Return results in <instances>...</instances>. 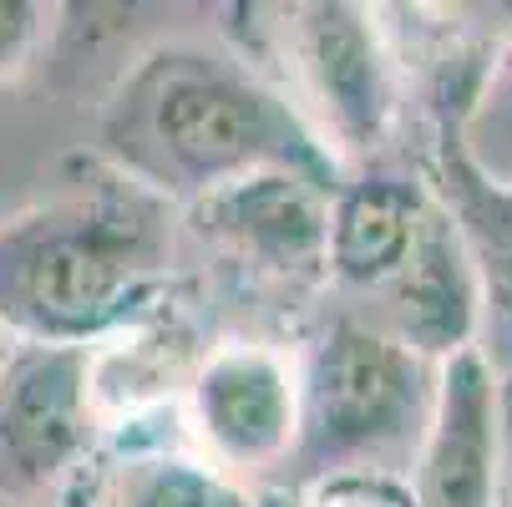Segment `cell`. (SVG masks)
<instances>
[{
    "label": "cell",
    "instance_id": "cell-1",
    "mask_svg": "<svg viewBox=\"0 0 512 507\" xmlns=\"http://www.w3.org/2000/svg\"><path fill=\"white\" fill-rule=\"evenodd\" d=\"M97 148L127 183L188 208L259 173L330 183V158L305 117L239 56L193 41L158 46L122 71L97 117Z\"/></svg>",
    "mask_w": 512,
    "mask_h": 507
},
{
    "label": "cell",
    "instance_id": "cell-2",
    "mask_svg": "<svg viewBox=\"0 0 512 507\" xmlns=\"http://www.w3.org/2000/svg\"><path fill=\"white\" fill-rule=\"evenodd\" d=\"M168 264V203L107 168L0 224V325L21 345L92 350L132 325Z\"/></svg>",
    "mask_w": 512,
    "mask_h": 507
},
{
    "label": "cell",
    "instance_id": "cell-3",
    "mask_svg": "<svg viewBox=\"0 0 512 507\" xmlns=\"http://www.w3.org/2000/svg\"><path fill=\"white\" fill-rule=\"evenodd\" d=\"M442 366L371 320L335 315L300 371V442L295 467L305 487L335 477H396L421 462L436 416Z\"/></svg>",
    "mask_w": 512,
    "mask_h": 507
},
{
    "label": "cell",
    "instance_id": "cell-4",
    "mask_svg": "<svg viewBox=\"0 0 512 507\" xmlns=\"http://www.w3.org/2000/svg\"><path fill=\"white\" fill-rule=\"evenodd\" d=\"M92 401V350L16 345L0 371V492L26 497L82 467Z\"/></svg>",
    "mask_w": 512,
    "mask_h": 507
},
{
    "label": "cell",
    "instance_id": "cell-5",
    "mask_svg": "<svg viewBox=\"0 0 512 507\" xmlns=\"http://www.w3.org/2000/svg\"><path fill=\"white\" fill-rule=\"evenodd\" d=\"M193 426L213 467L269 472L295 462L300 371L269 345H224L193 376Z\"/></svg>",
    "mask_w": 512,
    "mask_h": 507
},
{
    "label": "cell",
    "instance_id": "cell-6",
    "mask_svg": "<svg viewBox=\"0 0 512 507\" xmlns=\"http://www.w3.org/2000/svg\"><path fill=\"white\" fill-rule=\"evenodd\" d=\"M305 97L320 107L325 137L345 158H371L396 117L391 56L371 11L360 6H300L289 26Z\"/></svg>",
    "mask_w": 512,
    "mask_h": 507
},
{
    "label": "cell",
    "instance_id": "cell-7",
    "mask_svg": "<svg viewBox=\"0 0 512 507\" xmlns=\"http://www.w3.org/2000/svg\"><path fill=\"white\" fill-rule=\"evenodd\" d=\"M376 300H381V320H371V325H381L386 335L411 345L431 366H447V360H457L467 350H482L477 345L487 335L482 274H477V259L452 219V208L442 203V193L431 198V213L416 234L411 259Z\"/></svg>",
    "mask_w": 512,
    "mask_h": 507
},
{
    "label": "cell",
    "instance_id": "cell-8",
    "mask_svg": "<svg viewBox=\"0 0 512 507\" xmlns=\"http://www.w3.org/2000/svg\"><path fill=\"white\" fill-rule=\"evenodd\" d=\"M330 203L335 188L305 173H259L198 203V229L224 244L259 279L330 274Z\"/></svg>",
    "mask_w": 512,
    "mask_h": 507
},
{
    "label": "cell",
    "instance_id": "cell-9",
    "mask_svg": "<svg viewBox=\"0 0 512 507\" xmlns=\"http://www.w3.org/2000/svg\"><path fill=\"white\" fill-rule=\"evenodd\" d=\"M416 507H492L497 502V371L487 350L442 366L431 437L411 482Z\"/></svg>",
    "mask_w": 512,
    "mask_h": 507
},
{
    "label": "cell",
    "instance_id": "cell-10",
    "mask_svg": "<svg viewBox=\"0 0 512 507\" xmlns=\"http://www.w3.org/2000/svg\"><path fill=\"white\" fill-rule=\"evenodd\" d=\"M431 183L396 178V173H365L345 183L330 203V279L345 289H381L401 274L416 249V234L431 213Z\"/></svg>",
    "mask_w": 512,
    "mask_h": 507
},
{
    "label": "cell",
    "instance_id": "cell-11",
    "mask_svg": "<svg viewBox=\"0 0 512 507\" xmlns=\"http://www.w3.org/2000/svg\"><path fill=\"white\" fill-rule=\"evenodd\" d=\"M66 507H254V497L208 457L122 442L82 462Z\"/></svg>",
    "mask_w": 512,
    "mask_h": 507
},
{
    "label": "cell",
    "instance_id": "cell-12",
    "mask_svg": "<svg viewBox=\"0 0 512 507\" xmlns=\"http://www.w3.org/2000/svg\"><path fill=\"white\" fill-rule=\"evenodd\" d=\"M436 193L477 259L482 300H487V340H497V360L512 366V188H492L462 158L452 127H442V158H436ZM487 355V360H492Z\"/></svg>",
    "mask_w": 512,
    "mask_h": 507
},
{
    "label": "cell",
    "instance_id": "cell-13",
    "mask_svg": "<svg viewBox=\"0 0 512 507\" xmlns=\"http://www.w3.org/2000/svg\"><path fill=\"white\" fill-rule=\"evenodd\" d=\"M452 137L477 178L492 188H512V46L487 66V77L467 112H457Z\"/></svg>",
    "mask_w": 512,
    "mask_h": 507
},
{
    "label": "cell",
    "instance_id": "cell-14",
    "mask_svg": "<svg viewBox=\"0 0 512 507\" xmlns=\"http://www.w3.org/2000/svg\"><path fill=\"white\" fill-rule=\"evenodd\" d=\"M295 507H416V497L401 477H335L305 487Z\"/></svg>",
    "mask_w": 512,
    "mask_h": 507
},
{
    "label": "cell",
    "instance_id": "cell-15",
    "mask_svg": "<svg viewBox=\"0 0 512 507\" xmlns=\"http://www.w3.org/2000/svg\"><path fill=\"white\" fill-rule=\"evenodd\" d=\"M46 26H51V6H36V0H0V82L16 77V71L36 56Z\"/></svg>",
    "mask_w": 512,
    "mask_h": 507
},
{
    "label": "cell",
    "instance_id": "cell-16",
    "mask_svg": "<svg viewBox=\"0 0 512 507\" xmlns=\"http://www.w3.org/2000/svg\"><path fill=\"white\" fill-rule=\"evenodd\" d=\"M11 340H16V335H11L6 325H0V371H6V360H11V350H16Z\"/></svg>",
    "mask_w": 512,
    "mask_h": 507
}]
</instances>
